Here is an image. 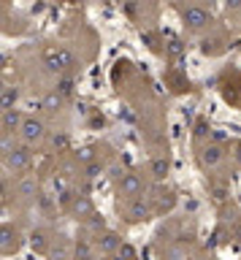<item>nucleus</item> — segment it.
Segmentation results:
<instances>
[{
  "label": "nucleus",
  "instance_id": "18",
  "mask_svg": "<svg viewBox=\"0 0 241 260\" xmlns=\"http://www.w3.org/2000/svg\"><path fill=\"white\" fill-rule=\"evenodd\" d=\"M225 8L228 11H241V0H225Z\"/></svg>",
  "mask_w": 241,
  "mask_h": 260
},
{
  "label": "nucleus",
  "instance_id": "10",
  "mask_svg": "<svg viewBox=\"0 0 241 260\" xmlns=\"http://www.w3.org/2000/svg\"><path fill=\"white\" fill-rule=\"evenodd\" d=\"M17 195L22 201H36L38 198V182L33 176H27V174H22L19 176V184H17Z\"/></svg>",
  "mask_w": 241,
  "mask_h": 260
},
{
  "label": "nucleus",
  "instance_id": "16",
  "mask_svg": "<svg viewBox=\"0 0 241 260\" xmlns=\"http://www.w3.org/2000/svg\"><path fill=\"white\" fill-rule=\"evenodd\" d=\"M60 103H62V95L57 92V89H52V92L46 95V101H44V109L49 111V114H54V111L60 109Z\"/></svg>",
  "mask_w": 241,
  "mask_h": 260
},
{
  "label": "nucleus",
  "instance_id": "1",
  "mask_svg": "<svg viewBox=\"0 0 241 260\" xmlns=\"http://www.w3.org/2000/svg\"><path fill=\"white\" fill-rule=\"evenodd\" d=\"M0 160L9 168L11 176H22L30 174L33 168V146H27L25 141H14V136H3L0 138Z\"/></svg>",
  "mask_w": 241,
  "mask_h": 260
},
{
  "label": "nucleus",
  "instance_id": "3",
  "mask_svg": "<svg viewBox=\"0 0 241 260\" xmlns=\"http://www.w3.org/2000/svg\"><path fill=\"white\" fill-rule=\"evenodd\" d=\"M147 192V179L141 174H135V171H122V174L117 176V195L122 201H130L135 195H144Z\"/></svg>",
  "mask_w": 241,
  "mask_h": 260
},
{
  "label": "nucleus",
  "instance_id": "22",
  "mask_svg": "<svg viewBox=\"0 0 241 260\" xmlns=\"http://www.w3.org/2000/svg\"><path fill=\"white\" fill-rule=\"evenodd\" d=\"M3 87H9V81H6V79H0V89H3Z\"/></svg>",
  "mask_w": 241,
  "mask_h": 260
},
{
  "label": "nucleus",
  "instance_id": "5",
  "mask_svg": "<svg viewBox=\"0 0 241 260\" xmlns=\"http://www.w3.org/2000/svg\"><path fill=\"white\" fill-rule=\"evenodd\" d=\"M25 244V236H22L19 225L3 222L0 225V255H17Z\"/></svg>",
  "mask_w": 241,
  "mask_h": 260
},
{
  "label": "nucleus",
  "instance_id": "11",
  "mask_svg": "<svg viewBox=\"0 0 241 260\" xmlns=\"http://www.w3.org/2000/svg\"><path fill=\"white\" fill-rule=\"evenodd\" d=\"M19 122H22V111H19V109H6V111H0V125H3L6 136H17Z\"/></svg>",
  "mask_w": 241,
  "mask_h": 260
},
{
  "label": "nucleus",
  "instance_id": "20",
  "mask_svg": "<svg viewBox=\"0 0 241 260\" xmlns=\"http://www.w3.org/2000/svg\"><path fill=\"white\" fill-rule=\"evenodd\" d=\"M82 160H92V152L90 149H82Z\"/></svg>",
  "mask_w": 241,
  "mask_h": 260
},
{
  "label": "nucleus",
  "instance_id": "9",
  "mask_svg": "<svg viewBox=\"0 0 241 260\" xmlns=\"http://www.w3.org/2000/svg\"><path fill=\"white\" fill-rule=\"evenodd\" d=\"M90 241L95 244V249H98L100 255H114L117 247L122 244V239H119L114 231H106V228H103V231H98V233H92Z\"/></svg>",
  "mask_w": 241,
  "mask_h": 260
},
{
  "label": "nucleus",
  "instance_id": "21",
  "mask_svg": "<svg viewBox=\"0 0 241 260\" xmlns=\"http://www.w3.org/2000/svg\"><path fill=\"white\" fill-rule=\"evenodd\" d=\"M236 157H238V162H241V144L236 146Z\"/></svg>",
  "mask_w": 241,
  "mask_h": 260
},
{
  "label": "nucleus",
  "instance_id": "23",
  "mask_svg": "<svg viewBox=\"0 0 241 260\" xmlns=\"http://www.w3.org/2000/svg\"><path fill=\"white\" fill-rule=\"evenodd\" d=\"M6 136V130H3V125H0V138H3Z\"/></svg>",
  "mask_w": 241,
  "mask_h": 260
},
{
  "label": "nucleus",
  "instance_id": "15",
  "mask_svg": "<svg viewBox=\"0 0 241 260\" xmlns=\"http://www.w3.org/2000/svg\"><path fill=\"white\" fill-rule=\"evenodd\" d=\"M30 244H33V249H38V252H46L49 236H46V231H33V236H30Z\"/></svg>",
  "mask_w": 241,
  "mask_h": 260
},
{
  "label": "nucleus",
  "instance_id": "2",
  "mask_svg": "<svg viewBox=\"0 0 241 260\" xmlns=\"http://www.w3.org/2000/svg\"><path fill=\"white\" fill-rule=\"evenodd\" d=\"M46 136H49V130H46V122L41 117H36V114H22V122L17 127V138L19 141H25L27 146H36L46 141Z\"/></svg>",
  "mask_w": 241,
  "mask_h": 260
},
{
  "label": "nucleus",
  "instance_id": "13",
  "mask_svg": "<svg viewBox=\"0 0 241 260\" xmlns=\"http://www.w3.org/2000/svg\"><path fill=\"white\" fill-rule=\"evenodd\" d=\"M168 157H155L152 160V166H149V174H152V179H155V182H163V179L168 176Z\"/></svg>",
  "mask_w": 241,
  "mask_h": 260
},
{
  "label": "nucleus",
  "instance_id": "12",
  "mask_svg": "<svg viewBox=\"0 0 241 260\" xmlns=\"http://www.w3.org/2000/svg\"><path fill=\"white\" fill-rule=\"evenodd\" d=\"M17 103H19V87H3L0 89V111H6V109H17Z\"/></svg>",
  "mask_w": 241,
  "mask_h": 260
},
{
  "label": "nucleus",
  "instance_id": "19",
  "mask_svg": "<svg viewBox=\"0 0 241 260\" xmlns=\"http://www.w3.org/2000/svg\"><path fill=\"white\" fill-rule=\"evenodd\" d=\"M171 52H174V54L182 52V46H179V41H176V38H171Z\"/></svg>",
  "mask_w": 241,
  "mask_h": 260
},
{
  "label": "nucleus",
  "instance_id": "17",
  "mask_svg": "<svg viewBox=\"0 0 241 260\" xmlns=\"http://www.w3.org/2000/svg\"><path fill=\"white\" fill-rule=\"evenodd\" d=\"M84 171H87V174H84L87 179H95V176H98V171H103V168H100V162H90Z\"/></svg>",
  "mask_w": 241,
  "mask_h": 260
},
{
  "label": "nucleus",
  "instance_id": "6",
  "mask_svg": "<svg viewBox=\"0 0 241 260\" xmlns=\"http://www.w3.org/2000/svg\"><path fill=\"white\" fill-rule=\"evenodd\" d=\"M44 65L46 71L52 73H65L76 65V57L68 52V49H49V52L44 54Z\"/></svg>",
  "mask_w": 241,
  "mask_h": 260
},
{
  "label": "nucleus",
  "instance_id": "14",
  "mask_svg": "<svg viewBox=\"0 0 241 260\" xmlns=\"http://www.w3.org/2000/svg\"><path fill=\"white\" fill-rule=\"evenodd\" d=\"M92 211H95V209H92V201L87 198V195H79V198L74 201V214H76V219H87Z\"/></svg>",
  "mask_w": 241,
  "mask_h": 260
},
{
  "label": "nucleus",
  "instance_id": "4",
  "mask_svg": "<svg viewBox=\"0 0 241 260\" xmlns=\"http://www.w3.org/2000/svg\"><path fill=\"white\" fill-rule=\"evenodd\" d=\"M182 22H184V27H187L190 32H200V30L212 27V14H209L203 6L192 3L187 8H182Z\"/></svg>",
  "mask_w": 241,
  "mask_h": 260
},
{
  "label": "nucleus",
  "instance_id": "8",
  "mask_svg": "<svg viewBox=\"0 0 241 260\" xmlns=\"http://www.w3.org/2000/svg\"><path fill=\"white\" fill-rule=\"evenodd\" d=\"M198 160H200V166H203L206 171H214V168L222 166L225 149L220 144H203V146H200V152H198Z\"/></svg>",
  "mask_w": 241,
  "mask_h": 260
},
{
  "label": "nucleus",
  "instance_id": "7",
  "mask_svg": "<svg viewBox=\"0 0 241 260\" xmlns=\"http://www.w3.org/2000/svg\"><path fill=\"white\" fill-rule=\"evenodd\" d=\"M125 217L127 222H147V219L152 217V203L149 198H144V195H135V198L125 201Z\"/></svg>",
  "mask_w": 241,
  "mask_h": 260
}]
</instances>
